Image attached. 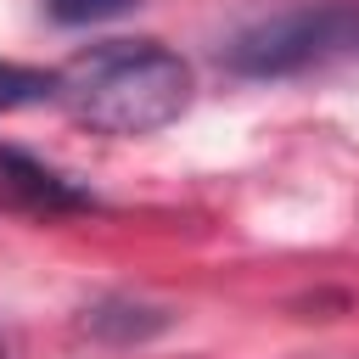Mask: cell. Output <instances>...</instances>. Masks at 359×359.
Masks as SVG:
<instances>
[{"mask_svg":"<svg viewBox=\"0 0 359 359\" xmlns=\"http://www.w3.org/2000/svg\"><path fill=\"white\" fill-rule=\"evenodd\" d=\"M0 359H6V348H0Z\"/></svg>","mask_w":359,"mask_h":359,"instance_id":"6","label":"cell"},{"mask_svg":"<svg viewBox=\"0 0 359 359\" xmlns=\"http://www.w3.org/2000/svg\"><path fill=\"white\" fill-rule=\"evenodd\" d=\"M0 202H11L22 213H79V208H90V191H79L67 174L45 168L39 157L0 146Z\"/></svg>","mask_w":359,"mask_h":359,"instance_id":"3","label":"cell"},{"mask_svg":"<svg viewBox=\"0 0 359 359\" xmlns=\"http://www.w3.org/2000/svg\"><path fill=\"white\" fill-rule=\"evenodd\" d=\"M135 0H45V11L67 28H84V22H107V17H123Z\"/></svg>","mask_w":359,"mask_h":359,"instance_id":"5","label":"cell"},{"mask_svg":"<svg viewBox=\"0 0 359 359\" xmlns=\"http://www.w3.org/2000/svg\"><path fill=\"white\" fill-rule=\"evenodd\" d=\"M224 67L241 79H292L309 67L353 62L359 56V6L353 0H314V6H286L241 34L224 39Z\"/></svg>","mask_w":359,"mask_h":359,"instance_id":"2","label":"cell"},{"mask_svg":"<svg viewBox=\"0 0 359 359\" xmlns=\"http://www.w3.org/2000/svg\"><path fill=\"white\" fill-rule=\"evenodd\" d=\"M34 101H56V73L22 67V62H0V112L34 107Z\"/></svg>","mask_w":359,"mask_h":359,"instance_id":"4","label":"cell"},{"mask_svg":"<svg viewBox=\"0 0 359 359\" xmlns=\"http://www.w3.org/2000/svg\"><path fill=\"white\" fill-rule=\"evenodd\" d=\"M56 101L95 135H151L191 101V67L157 39H107L56 73Z\"/></svg>","mask_w":359,"mask_h":359,"instance_id":"1","label":"cell"}]
</instances>
